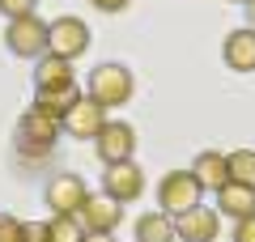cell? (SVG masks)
Listing matches in <instances>:
<instances>
[{
    "mask_svg": "<svg viewBox=\"0 0 255 242\" xmlns=\"http://www.w3.org/2000/svg\"><path fill=\"white\" fill-rule=\"evenodd\" d=\"M221 60H226L234 72H255V30L251 26L230 30L226 47H221Z\"/></svg>",
    "mask_w": 255,
    "mask_h": 242,
    "instance_id": "7c38bea8",
    "label": "cell"
},
{
    "mask_svg": "<svg viewBox=\"0 0 255 242\" xmlns=\"http://www.w3.org/2000/svg\"><path fill=\"white\" fill-rule=\"evenodd\" d=\"M102 127H107V107H102L98 98H90V94H85L68 115H64V132L77 136V140H94Z\"/></svg>",
    "mask_w": 255,
    "mask_h": 242,
    "instance_id": "9c48e42d",
    "label": "cell"
},
{
    "mask_svg": "<svg viewBox=\"0 0 255 242\" xmlns=\"http://www.w3.org/2000/svg\"><path fill=\"white\" fill-rule=\"evenodd\" d=\"M234 242H255V213L234 221Z\"/></svg>",
    "mask_w": 255,
    "mask_h": 242,
    "instance_id": "603a6c76",
    "label": "cell"
},
{
    "mask_svg": "<svg viewBox=\"0 0 255 242\" xmlns=\"http://www.w3.org/2000/svg\"><path fill=\"white\" fill-rule=\"evenodd\" d=\"M94 149H98L102 166L132 161V153H136V132H132V123H124V119H107V127L94 136Z\"/></svg>",
    "mask_w": 255,
    "mask_h": 242,
    "instance_id": "5b68a950",
    "label": "cell"
},
{
    "mask_svg": "<svg viewBox=\"0 0 255 242\" xmlns=\"http://www.w3.org/2000/svg\"><path fill=\"white\" fill-rule=\"evenodd\" d=\"M94 9H102V13H124L128 9V0H90Z\"/></svg>",
    "mask_w": 255,
    "mask_h": 242,
    "instance_id": "cb8c5ba5",
    "label": "cell"
},
{
    "mask_svg": "<svg viewBox=\"0 0 255 242\" xmlns=\"http://www.w3.org/2000/svg\"><path fill=\"white\" fill-rule=\"evenodd\" d=\"M77 221L85 225V234H115L119 221H124V208H119V200H111L107 191H102V196H85V204L77 208Z\"/></svg>",
    "mask_w": 255,
    "mask_h": 242,
    "instance_id": "8992f818",
    "label": "cell"
},
{
    "mask_svg": "<svg viewBox=\"0 0 255 242\" xmlns=\"http://www.w3.org/2000/svg\"><path fill=\"white\" fill-rule=\"evenodd\" d=\"M47 51L64 55V60H77V55L90 51V26L81 17H55L51 21V47Z\"/></svg>",
    "mask_w": 255,
    "mask_h": 242,
    "instance_id": "52a82bcc",
    "label": "cell"
},
{
    "mask_svg": "<svg viewBox=\"0 0 255 242\" xmlns=\"http://www.w3.org/2000/svg\"><path fill=\"white\" fill-rule=\"evenodd\" d=\"M230 179L255 187V149H234L230 153Z\"/></svg>",
    "mask_w": 255,
    "mask_h": 242,
    "instance_id": "d6986e66",
    "label": "cell"
},
{
    "mask_svg": "<svg viewBox=\"0 0 255 242\" xmlns=\"http://www.w3.org/2000/svg\"><path fill=\"white\" fill-rule=\"evenodd\" d=\"M21 225H26V221H17V217H9V213H0V242H21Z\"/></svg>",
    "mask_w": 255,
    "mask_h": 242,
    "instance_id": "7402d4cb",
    "label": "cell"
},
{
    "mask_svg": "<svg viewBox=\"0 0 255 242\" xmlns=\"http://www.w3.org/2000/svg\"><path fill=\"white\" fill-rule=\"evenodd\" d=\"M102 191H107L111 200H119V204H132V200H140V191H145V174H140L132 161H115V166H107V174H102Z\"/></svg>",
    "mask_w": 255,
    "mask_h": 242,
    "instance_id": "30bf717a",
    "label": "cell"
},
{
    "mask_svg": "<svg viewBox=\"0 0 255 242\" xmlns=\"http://www.w3.org/2000/svg\"><path fill=\"white\" fill-rule=\"evenodd\" d=\"M191 174L204 183V187H213V191H221L230 183V153H217V149H204L200 157L191 161Z\"/></svg>",
    "mask_w": 255,
    "mask_h": 242,
    "instance_id": "5bb4252c",
    "label": "cell"
},
{
    "mask_svg": "<svg viewBox=\"0 0 255 242\" xmlns=\"http://www.w3.org/2000/svg\"><path fill=\"white\" fill-rule=\"evenodd\" d=\"M81 98H85V94L77 90V81H73V85H60V90H34V107L43 111V115L60 119V123H64V115H68Z\"/></svg>",
    "mask_w": 255,
    "mask_h": 242,
    "instance_id": "9a60e30c",
    "label": "cell"
},
{
    "mask_svg": "<svg viewBox=\"0 0 255 242\" xmlns=\"http://www.w3.org/2000/svg\"><path fill=\"white\" fill-rule=\"evenodd\" d=\"M21 242H51V225L47 221H26L21 225Z\"/></svg>",
    "mask_w": 255,
    "mask_h": 242,
    "instance_id": "44dd1931",
    "label": "cell"
},
{
    "mask_svg": "<svg viewBox=\"0 0 255 242\" xmlns=\"http://www.w3.org/2000/svg\"><path fill=\"white\" fill-rule=\"evenodd\" d=\"M34 4H38V0H0V13H4L9 21H17V17H30Z\"/></svg>",
    "mask_w": 255,
    "mask_h": 242,
    "instance_id": "ffe728a7",
    "label": "cell"
},
{
    "mask_svg": "<svg viewBox=\"0 0 255 242\" xmlns=\"http://www.w3.org/2000/svg\"><path fill=\"white\" fill-rule=\"evenodd\" d=\"M64 123L51 115H43L38 107H30L26 115L17 119V149L26 153V157H43V153L55 149V140H60Z\"/></svg>",
    "mask_w": 255,
    "mask_h": 242,
    "instance_id": "6da1fadb",
    "label": "cell"
},
{
    "mask_svg": "<svg viewBox=\"0 0 255 242\" xmlns=\"http://www.w3.org/2000/svg\"><path fill=\"white\" fill-rule=\"evenodd\" d=\"M179 238V230H174V217L170 213H145L136 221V242H174Z\"/></svg>",
    "mask_w": 255,
    "mask_h": 242,
    "instance_id": "e0dca14e",
    "label": "cell"
},
{
    "mask_svg": "<svg viewBox=\"0 0 255 242\" xmlns=\"http://www.w3.org/2000/svg\"><path fill=\"white\" fill-rule=\"evenodd\" d=\"M47 225H51V242H85V225L73 213H55Z\"/></svg>",
    "mask_w": 255,
    "mask_h": 242,
    "instance_id": "ac0fdd59",
    "label": "cell"
},
{
    "mask_svg": "<svg viewBox=\"0 0 255 242\" xmlns=\"http://www.w3.org/2000/svg\"><path fill=\"white\" fill-rule=\"evenodd\" d=\"M85 242H115V234H85Z\"/></svg>",
    "mask_w": 255,
    "mask_h": 242,
    "instance_id": "d4e9b609",
    "label": "cell"
},
{
    "mask_svg": "<svg viewBox=\"0 0 255 242\" xmlns=\"http://www.w3.org/2000/svg\"><path fill=\"white\" fill-rule=\"evenodd\" d=\"M234 4H247V0H234Z\"/></svg>",
    "mask_w": 255,
    "mask_h": 242,
    "instance_id": "4316f807",
    "label": "cell"
},
{
    "mask_svg": "<svg viewBox=\"0 0 255 242\" xmlns=\"http://www.w3.org/2000/svg\"><path fill=\"white\" fill-rule=\"evenodd\" d=\"M47 208H55V213H73L77 217V208L85 204V196H90V191H85V179L81 174H51V179H47Z\"/></svg>",
    "mask_w": 255,
    "mask_h": 242,
    "instance_id": "ba28073f",
    "label": "cell"
},
{
    "mask_svg": "<svg viewBox=\"0 0 255 242\" xmlns=\"http://www.w3.org/2000/svg\"><path fill=\"white\" fill-rule=\"evenodd\" d=\"M4 43H9V51L21 55V60H38V55H47V47H51V21H43L38 13L17 17L4 30Z\"/></svg>",
    "mask_w": 255,
    "mask_h": 242,
    "instance_id": "7a4b0ae2",
    "label": "cell"
},
{
    "mask_svg": "<svg viewBox=\"0 0 255 242\" xmlns=\"http://www.w3.org/2000/svg\"><path fill=\"white\" fill-rule=\"evenodd\" d=\"M200 191H204V183L191 170H170L157 183V204H162V213L179 217V213H187V208L200 204Z\"/></svg>",
    "mask_w": 255,
    "mask_h": 242,
    "instance_id": "3957f363",
    "label": "cell"
},
{
    "mask_svg": "<svg viewBox=\"0 0 255 242\" xmlns=\"http://www.w3.org/2000/svg\"><path fill=\"white\" fill-rule=\"evenodd\" d=\"M132 90H136V81L124 64H98L90 72V98H98L102 107H124Z\"/></svg>",
    "mask_w": 255,
    "mask_h": 242,
    "instance_id": "277c9868",
    "label": "cell"
},
{
    "mask_svg": "<svg viewBox=\"0 0 255 242\" xmlns=\"http://www.w3.org/2000/svg\"><path fill=\"white\" fill-rule=\"evenodd\" d=\"M243 9H247V26H251V30H255V0H247Z\"/></svg>",
    "mask_w": 255,
    "mask_h": 242,
    "instance_id": "484cf974",
    "label": "cell"
},
{
    "mask_svg": "<svg viewBox=\"0 0 255 242\" xmlns=\"http://www.w3.org/2000/svg\"><path fill=\"white\" fill-rule=\"evenodd\" d=\"M174 230H179V242H217L221 217H217V208L196 204V208H187V213H179Z\"/></svg>",
    "mask_w": 255,
    "mask_h": 242,
    "instance_id": "8fae6325",
    "label": "cell"
},
{
    "mask_svg": "<svg viewBox=\"0 0 255 242\" xmlns=\"http://www.w3.org/2000/svg\"><path fill=\"white\" fill-rule=\"evenodd\" d=\"M217 213H226V217H251L255 213V187H247V183H234L230 179L226 187L217 191Z\"/></svg>",
    "mask_w": 255,
    "mask_h": 242,
    "instance_id": "2e32d148",
    "label": "cell"
},
{
    "mask_svg": "<svg viewBox=\"0 0 255 242\" xmlns=\"http://www.w3.org/2000/svg\"><path fill=\"white\" fill-rule=\"evenodd\" d=\"M73 60H64V55L47 51L38 55V68H34V90H60V85H73Z\"/></svg>",
    "mask_w": 255,
    "mask_h": 242,
    "instance_id": "4fadbf2b",
    "label": "cell"
}]
</instances>
